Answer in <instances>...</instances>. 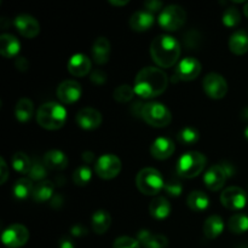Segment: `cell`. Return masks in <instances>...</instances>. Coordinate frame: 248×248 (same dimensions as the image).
Listing matches in <instances>:
<instances>
[{
	"instance_id": "ffe728a7",
	"label": "cell",
	"mask_w": 248,
	"mask_h": 248,
	"mask_svg": "<svg viewBox=\"0 0 248 248\" xmlns=\"http://www.w3.org/2000/svg\"><path fill=\"white\" fill-rule=\"evenodd\" d=\"M154 15L148 12L147 10L137 11L131 16L130 27L135 31H145L150 29L154 24Z\"/></svg>"
},
{
	"instance_id": "b9f144b4",
	"label": "cell",
	"mask_w": 248,
	"mask_h": 248,
	"mask_svg": "<svg viewBox=\"0 0 248 248\" xmlns=\"http://www.w3.org/2000/svg\"><path fill=\"white\" fill-rule=\"evenodd\" d=\"M7 177H9V170H7V165L2 157H0V184H4L6 182Z\"/></svg>"
},
{
	"instance_id": "9a60e30c",
	"label": "cell",
	"mask_w": 248,
	"mask_h": 248,
	"mask_svg": "<svg viewBox=\"0 0 248 248\" xmlns=\"http://www.w3.org/2000/svg\"><path fill=\"white\" fill-rule=\"evenodd\" d=\"M227 178H229V177H228L223 165H213L212 167H210V169L206 171L205 176H203V183L206 184V186H207L210 190L217 191L223 188Z\"/></svg>"
},
{
	"instance_id": "d6986e66",
	"label": "cell",
	"mask_w": 248,
	"mask_h": 248,
	"mask_svg": "<svg viewBox=\"0 0 248 248\" xmlns=\"http://www.w3.org/2000/svg\"><path fill=\"white\" fill-rule=\"evenodd\" d=\"M137 240L144 248H167L169 246V240L165 235L153 234L149 230H140Z\"/></svg>"
},
{
	"instance_id": "8fae6325",
	"label": "cell",
	"mask_w": 248,
	"mask_h": 248,
	"mask_svg": "<svg viewBox=\"0 0 248 248\" xmlns=\"http://www.w3.org/2000/svg\"><path fill=\"white\" fill-rule=\"evenodd\" d=\"M220 202L228 210L240 211L246 206L247 194L239 186H230L222 193Z\"/></svg>"
},
{
	"instance_id": "f35d334b",
	"label": "cell",
	"mask_w": 248,
	"mask_h": 248,
	"mask_svg": "<svg viewBox=\"0 0 248 248\" xmlns=\"http://www.w3.org/2000/svg\"><path fill=\"white\" fill-rule=\"evenodd\" d=\"M113 248H140V244L132 237L121 236L114 241Z\"/></svg>"
},
{
	"instance_id": "d6a6232c",
	"label": "cell",
	"mask_w": 248,
	"mask_h": 248,
	"mask_svg": "<svg viewBox=\"0 0 248 248\" xmlns=\"http://www.w3.org/2000/svg\"><path fill=\"white\" fill-rule=\"evenodd\" d=\"M177 140L181 144L186 145V147H190V145L196 144L200 140V133L196 130L195 127H190V126H186V127L182 128L181 131L177 135Z\"/></svg>"
},
{
	"instance_id": "8d00e7d4",
	"label": "cell",
	"mask_w": 248,
	"mask_h": 248,
	"mask_svg": "<svg viewBox=\"0 0 248 248\" xmlns=\"http://www.w3.org/2000/svg\"><path fill=\"white\" fill-rule=\"evenodd\" d=\"M222 21L225 27H229V28L236 27L241 21V15H240V11L236 7H229L223 14Z\"/></svg>"
},
{
	"instance_id": "277c9868",
	"label": "cell",
	"mask_w": 248,
	"mask_h": 248,
	"mask_svg": "<svg viewBox=\"0 0 248 248\" xmlns=\"http://www.w3.org/2000/svg\"><path fill=\"white\" fill-rule=\"evenodd\" d=\"M206 157L199 152H189L181 156L177 162L176 172L183 178H194L203 171L206 166Z\"/></svg>"
},
{
	"instance_id": "30bf717a",
	"label": "cell",
	"mask_w": 248,
	"mask_h": 248,
	"mask_svg": "<svg viewBox=\"0 0 248 248\" xmlns=\"http://www.w3.org/2000/svg\"><path fill=\"white\" fill-rule=\"evenodd\" d=\"M29 232L24 225L14 224L4 230L1 235L2 244L9 248H19L28 242Z\"/></svg>"
},
{
	"instance_id": "f6af8a7d",
	"label": "cell",
	"mask_w": 248,
	"mask_h": 248,
	"mask_svg": "<svg viewBox=\"0 0 248 248\" xmlns=\"http://www.w3.org/2000/svg\"><path fill=\"white\" fill-rule=\"evenodd\" d=\"M58 247L60 248H75V245L73 244V241L68 237L63 236L61 237V240L58 241Z\"/></svg>"
},
{
	"instance_id": "681fc988",
	"label": "cell",
	"mask_w": 248,
	"mask_h": 248,
	"mask_svg": "<svg viewBox=\"0 0 248 248\" xmlns=\"http://www.w3.org/2000/svg\"><path fill=\"white\" fill-rule=\"evenodd\" d=\"M241 118L244 119V120L248 121V107L244 108V110H242V113H241Z\"/></svg>"
},
{
	"instance_id": "5bb4252c",
	"label": "cell",
	"mask_w": 248,
	"mask_h": 248,
	"mask_svg": "<svg viewBox=\"0 0 248 248\" xmlns=\"http://www.w3.org/2000/svg\"><path fill=\"white\" fill-rule=\"evenodd\" d=\"M14 23L17 31L27 39L35 38L40 33L39 22L33 16H29V15H19L15 18Z\"/></svg>"
},
{
	"instance_id": "2e32d148",
	"label": "cell",
	"mask_w": 248,
	"mask_h": 248,
	"mask_svg": "<svg viewBox=\"0 0 248 248\" xmlns=\"http://www.w3.org/2000/svg\"><path fill=\"white\" fill-rule=\"evenodd\" d=\"M75 120L82 130H96L102 124V114L97 109L82 108L78 111Z\"/></svg>"
},
{
	"instance_id": "d590c367",
	"label": "cell",
	"mask_w": 248,
	"mask_h": 248,
	"mask_svg": "<svg viewBox=\"0 0 248 248\" xmlns=\"http://www.w3.org/2000/svg\"><path fill=\"white\" fill-rule=\"evenodd\" d=\"M135 94V89L131 87L130 85H120L114 91V99L118 101L119 103H126V102H130Z\"/></svg>"
},
{
	"instance_id": "4fadbf2b",
	"label": "cell",
	"mask_w": 248,
	"mask_h": 248,
	"mask_svg": "<svg viewBox=\"0 0 248 248\" xmlns=\"http://www.w3.org/2000/svg\"><path fill=\"white\" fill-rule=\"evenodd\" d=\"M57 97L64 104L75 103L81 97V86L75 80H65L57 87Z\"/></svg>"
},
{
	"instance_id": "7c38bea8",
	"label": "cell",
	"mask_w": 248,
	"mask_h": 248,
	"mask_svg": "<svg viewBox=\"0 0 248 248\" xmlns=\"http://www.w3.org/2000/svg\"><path fill=\"white\" fill-rule=\"evenodd\" d=\"M201 73V63L194 57H186L176 68V78L181 81H191Z\"/></svg>"
},
{
	"instance_id": "8992f818",
	"label": "cell",
	"mask_w": 248,
	"mask_h": 248,
	"mask_svg": "<svg viewBox=\"0 0 248 248\" xmlns=\"http://www.w3.org/2000/svg\"><path fill=\"white\" fill-rule=\"evenodd\" d=\"M140 116L147 124L153 127H165L172 120L171 111L161 103L150 102V103L142 106Z\"/></svg>"
},
{
	"instance_id": "d4e9b609",
	"label": "cell",
	"mask_w": 248,
	"mask_h": 248,
	"mask_svg": "<svg viewBox=\"0 0 248 248\" xmlns=\"http://www.w3.org/2000/svg\"><path fill=\"white\" fill-rule=\"evenodd\" d=\"M53 191H55V186L50 181L39 182V184L34 186L31 198L35 202L44 203L50 201L53 198Z\"/></svg>"
},
{
	"instance_id": "4316f807",
	"label": "cell",
	"mask_w": 248,
	"mask_h": 248,
	"mask_svg": "<svg viewBox=\"0 0 248 248\" xmlns=\"http://www.w3.org/2000/svg\"><path fill=\"white\" fill-rule=\"evenodd\" d=\"M224 230V222L219 216H211L203 224V235L207 239H217Z\"/></svg>"
},
{
	"instance_id": "6da1fadb",
	"label": "cell",
	"mask_w": 248,
	"mask_h": 248,
	"mask_svg": "<svg viewBox=\"0 0 248 248\" xmlns=\"http://www.w3.org/2000/svg\"><path fill=\"white\" fill-rule=\"evenodd\" d=\"M169 85L166 73L160 68L147 67L140 70L135 79V92L142 98L150 99L164 93Z\"/></svg>"
},
{
	"instance_id": "4dcf8cb0",
	"label": "cell",
	"mask_w": 248,
	"mask_h": 248,
	"mask_svg": "<svg viewBox=\"0 0 248 248\" xmlns=\"http://www.w3.org/2000/svg\"><path fill=\"white\" fill-rule=\"evenodd\" d=\"M34 186L33 182L28 178H21L15 183L14 189V195L15 198L18 199V200H26L28 196H31L33 194Z\"/></svg>"
},
{
	"instance_id": "cb8c5ba5",
	"label": "cell",
	"mask_w": 248,
	"mask_h": 248,
	"mask_svg": "<svg viewBox=\"0 0 248 248\" xmlns=\"http://www.w3.org/2000/svg\"><path fill=\"white\" fill-rule=\"evenodd\" d=\"M171 205H170L169 200L162 196H157V198L153 199L152 202L149 205V212L150 216L155 219H166L171 213Z\"/></svg>"
},
{
	"instance_id": "484cf974",
	"label": "cell",
	"mask_w": 248,
	"mask_h": 248,
	"mask_svg": "<svg viewBox=\"0 0 248 248\" xmlns=\"http://www.w3.org/2000/svg\"><path fill=\"white\" fill-rule=\"evenodd\" d=\"M229 48L235 55H245L248 52V33L246 31H237L230 36Z\"/></svg>"
},
{
	"instance_id": "74e56055",
	"label": "cell",
	"mask_w": 248,
	"mask_h": 248,
	"mask_svg": "<svg viewBox=\"0 0 248 248\" xmlns=\"http://www.w3.org/2000/svg\"><path fill=\"white\" fill-rule=\"evenodd\" d=\"M28 176L31 178V181H38L43 182L45 179V177L47 176V167L45 166V164H41V162H33L31 164V170L28 172Z\"/></svg>"
},
{
	"instance_id": "f1b7e54d",
	"label": "cell",
	"mask_w": 248,
	"mask_h": 248,
	"mask_svg": "<svg viewBox=\"0 0 248 248\" xmlns=\"http://www.w3.org/2000/svg\"><path fill=\"white\" fill-rule=\"evenodd\" d=\"M186 203L191 211L200 213L207 210L208 206H210V199L202 191H193V193L189 194Z\"/></svg>"
},
{
	"instance_id": "ab89813d",
	"label": "cell",
	"mask_w": 248,
	"mask_h": 248,
	"mask_svg": "<svg viewBox=\"0 0 248 248\" xmlns=\"http://www.w3.org/2000/svg\"><path fill=\"white\" fill-rule=\"evenodd\" d=\"M164 189L166 190V193L171 196H179L183 191V186L179 182H169V183H165Z\"/></svg>"
},
{
	"instance_id": "816d5d0a",
	"label": "cell",
	"mask_w": 248,
	"mask_h": 248,
	"mask_svg": "<svg viewBox=\"0 0 248 248\" xmlns=\"http://www.w3.org/2000/svg\"><path fill=\"white\" fill-rule=\"evenodd\" d=\"M245 137H246L247 140H248V126H247L246 128H245Z\"/></svg>"
},
{
	"instance_id": "e575fe53",
	"label": "cell",
	"mask_w": 248,
	"mask_h": 248,
	"mask_svg": "<svg viewBox=\"0 0 248 248\" xmlns=\"http://www.w3.org/2000/svg\"><path fill=\"white\" fill-rule=\"evenodd\" d=\"M92 178V172L89 166H80L73 173V182L79 186H85L90 183Z\"/></svg>"
},
{
	"instance_id": "60d3db41",
	"label": "cell",
	"mask_w": 248,
	"mask_h": 248,
	"mask_svg": "<svg viewBox=\"0 0 248 248\" xmlns=\"http://www.w3.org/2000/svg\"><path fill=\"white\" fill-rule=\"evenodd\" d=\"M162 5L164 4H162L161 1H157V0H150V1L144 2L145 9H147V11L150 12V14H154V12H157L159 10H161Z\"/></svg>"
},
{
	"instance_id": "7dc6e473",
	"label": "cell",
	"mask_w": 248,
	"mask_h": 248,
	"mask_svg": "<svg viewBox=\"0 0 248 248\" xmlns=\"http://www.w3.org/2000/svg\"><path fill=\"white\" fill-rule=\"evenodd\" d=\"M16 65L18 67V69H22V68H28V62H27L23 57H19L18 60H17Z\"/></svg>"
},
{
	"instance_id": "1f68e13d",
	"label": "cell",
	"mask_w": 248,
	"mask_h": 248,
	"mask_svg": "<svg viewBox=\"0 0 248 248\" xmlns=\"http://www.w3.org/2000/svg\"><path fill=\"white\" fill-rule=\"evenodd\" d=\"M228 228L232 234H244L248 232V216L244 213H236L232 217H230Z\"/></svg>"
},
{
	"instance_id": "e0dca14e",
	"label": "cell",
	"mask_w": 248,
	"mask_h": 248,
	"mask_svg": "<svg viewBox=\"0 0 248 248\" xmlns=\"http://www.w3.org/2000/svg\"><path fill=\"white\" fill-rule=\"evenodd\" d=\"M68 70L73 77H85L91 70V61L84 53H77L70 57L69 62H68Z\"/></svg>"
},
{
	"instance_id": "c3c4849f",
	"label": "cell",
	"mask_w": 248,
	"mask_h": 248,
	"mask_svg": "<svg viewBox=\"0 0 248 248\" xmlns=\"http://www.w3.org/2000/svg\"><path fill=\"white\" fill-rule=\"evenodd\" d=\"M111 5L114 6H124V5H127L128 4V0H123V1H115V0H109Z\"/></svg>"
},
{
	"instance_id": "7a4b0ae2",
	"label": "cell",
	"mask_w": 248,
	"mask_h": 248,
	"mask_svg": "<svg viewBox=\"0 0 248 248\" xmlns=\"http://www.w3.org/2000/svg\"><path fill=\"white\" fill-rule=\"evenodd\" d=\"M181 45L170 35H159L152 41L150 55L153 61L161 68H170L174 65L181 56Z\"/></svg>"
},
{
	"instance_id": "ee69618b",
	"label": "cell",
	"mask_w": 248,
	"mask_h": 248,
	"mask_svg": "<svg viewBox=\"0 0 248 248\" xmlns=\"http://www.w3.org/2000/svg\"><path fill=\"white\" fill-rule=\"evenodd\" d=\"M70 232H72V235H74V236H78V237H81V236H85V235H87L86 228L82 227L81 224L74 225V227L72 228V230H70Z\"/></svg>"
},
{
	"instance_id": "44dd1931",
	"label": "cell",
	"mask_w": 248,
	"mask_h": 248,
	"mask_svg": "<svg viewBox=\"0 0 248 248\" xmlns=\"http://www.w3.org/2000/svg\"><path fill=\"white\" fill-rule=\"evenodd\" d=\"M109 55H110V43L108 39L103 36L97 38L92 46V57L94 62L99 65L106 64L109 61Z\"/></svg>"
},
{
	"instance_id": "7bdbcfd3",
	"label": "cell",
	"mask_w": 248,
	"mask_h": 248,
	"mask_svg": "<svg viewBox=\"0 0 248 248\" xmlns=\"http://www.w3.org/2000/svg\"><path fill=\"white\" fill-rule=\"evenodd\" d=\"M91 80L94 82V84L102 85V84H104V82H106L107 75L104 74L102 70H96V72H94L93 74L91 75Z\"/></svg>"
},
{
	"instance_id": "f546056e",
	"label": "cell",
	"mask_w": 248,
	"mask_h": 248,
	"mask_svg": "<svg viewBox=\"0 0 248 248\" xmlns=\"http://www.w3.org/2000/svg\"><path fill=\"white\" fill-rule=\"evenodd\" d=\"M34 104L29 98H21L15 107V116L19 123H28L33 116Z\"/></svg>"
},
{
	"instance_id": "9c48e42d",
	"label": "cell",
	"mask_w": 248,
	"mask_h": 248,
	"mask_svg": "<svg viewBox=\"0 0 248 248\" xmlns=\"http://www.w3.org/2000/svg\"><path fill=\"white\" fill-rule=\"evenodd\" d=\"M121 161L116 155L104 154L97 160L96 172L103 179H113L120 173Z\"/></svg>"
},
{
	"instance_id": "7402d4cb",
	"label": "cell",
	"mask_w": 248,
	"mask_h": 248,
	"mask_svg": "<svg viewBox=\"0 0 248 248\" xmlns=\"http://www.w3.org/2000/svg\"><path fill=\"white\" fill-rule=\"evenodd\" d=\"M21 50V43L11 34H2L0 36V53L5 58L16 57Z\"/></svg>"
},
{
	"instance_id": "ac0fdd59",
	"label": "cell",
	"mask_w": 248,
	"mask_h": 248,
	"mask_svg": "<svg viewBox=\"0 0 248 248\" xmlns=\"http://www.w3.org/2000/svg\"><path fill=\"white\" fill-rule=\"evenodd\" d=\"M174 149H176L174 143L170 138L160 137L153 142L152 147H150V153H152L153 157H155V159L166 160L172 156Z\"/></svg>"
},
{
	"instance_id": "52a82bcc",
	"label": "cell",
	"mask_w": 248,
	"mask_h": 248,
	"mask_svg": "<svg viewBox=\"0 0 248 248\" xmlns=\"http://www.w3.org/2000/svg\"><path fill=\"white\" fill-rule=\"evenodd\" d=\"M186 19V10L179 5H169L159 16V24L167 31H174L184 26Z\"/></svg>"
},
{
	"instance_id": "836d02e7",
	"label": "cell",
	"mask_w": 248,
	"mask_h": 248,
	"mask_svg": "<svg viewBox=\"0 0 248 248\" xmlns=\"http://www.w3.org/2000/svg\"><path fill=\"white\" fill-rule=\"evenodd\" d=\"M12 167L15 169V171L19 172L22 174L28 173L29 170L31 167V159L28 157V155H26L24 153H16V154L12 156Z\"/></svg>"
},
{
	"instance_id": "bcb514c9",
	"label": "cell",
	"mask_w": 248,
	"mask_h": 248,
	"mask_svg": "<svg viewBox=\"0 0 248 248\" xmlns=\"http://www.w3.org/2000/svg\"><path fill=\"white\" fill-rule=\"evenodd\" d=\"M82 160H84L85 162H87V164H91V162L94 160L93 153H91V152H85L84 154H82Z\"/></svg>"
},
{
	"instance_id": "ba28073f",
	"label": "cell",
	"mask_w": 248,
	"mask_h": 248,
	"mask_svg": "<svg viewBox=\"0 0 248 248\" xmlns=\"http://www.w3.org/2000/svg\"><path fill=\"white\" fill-rule=\"evenodd\" d=\"M202 86L205 93L212 99L224 98L228 92L227 80L217 73H210V74L206 75Z\"/></svg>"
},
{
	"instance_id": "83f0119b",
	"label": "cell",
	"mask_w": 248,
	"mask_h": 248,
	"mask_svg": "<svg viewBox=\"0 0 248 248\" xmlns=\"http://www.w3.org/2000/svg\"><path fill=\"white\" fill-rule=\"evenodd\" d=\"M91 224L92 229L96 234L103 235L104 232H107V230L110 228L111 224V217L107 211L98 210L93 213L91 218Z\"/></svg>"
},
{
	"instance_id": "5b68a950",
	"label": "cell",
	"mask_w": 248,
	"mask_h": 248,
	"mask_svg": "<svg viewBox=\"0 0 248 248\" xmlns=\"http://www.w3.org/2000/svg\"><path fill=\"white\" fill-rule=\"evenodd\" d=\"M136 186L144 195H156L164 189L165 183L161 173L157 170L147 167L137 174Z\"/></svg>"
},
{
	"instance_id": "3957f363",
	"label": "cell",
	"mask_w": 248,
	"mask_h": 248,
	"mask_svg": "<svg viewBox=\"0 0 248 248\" xmlns=\"http://www.w3.org/2000/svg\"><path fill=\"white\" fill-rule=\"evenodd\" d=\"M36 121L45 130H60L67 121V110L62 104L47 102L39 108L36 113Z\"/></svg>"
},
{
	"instance_id": "f907efd6",
	"label": "cell",
	"mask_w": 248,
	"mask_h": 248,
	"mask_svg": "<svg viewBox=\"0 0 248 248\" xmlns=\"http://www.w3.org/2000/svg\"><path fill=\"white\" fill-rule=\"evenodd\" d=\"M244 14H245V16H246L248 18V2L246 5H245V7H244Z\"/></svg>"
},
{
	"instance_id": "603a6c76",
	"label": "cell",
	"mask_w": 248,
	"mask_h": 248,
	"mask_svg": "<svg viewBox=\"0 0 248 248\" xmlns=\"http://www.w3.org/2000/svg\"><path fill=\"white\" fill-rule=\"evenodd\" d=\"M43 162L45 166L50 170H55V171H62L68 166L67 155L61 150H50L44 155Z\"/></svg>"
}]
</instances>
